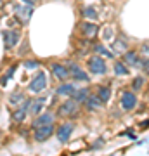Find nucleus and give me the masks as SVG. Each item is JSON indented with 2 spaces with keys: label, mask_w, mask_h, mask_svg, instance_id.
Listing matches in <instances>:
<instances>
[{
  "label": "nucleus",
  "mask_w": 149,
  "mask_h": 156,
  "mask_svg": "<svg viewBox=\"0 0 149 156\" xmlns=\"http://www.w3.org/2000/svg\"><path fill=\"white\" fill-rule=\"evenodd\" d=\"M23 2H24V4H30V5H33L35 2H38V0H23Z\"/></svg>",
  "instance_id": "obj_29"
},
{
  "label": "nucleus",
  "mask_w": 149,
  "mask_h": 156,
  "mask_svg": "<svg viewBox=\"0 0 149 156\" xmlns=\"http://www.w3.org/2000/svg\"><path fill=\"white\" fill-rule=\"evenodd\" d=\"M5 83H7V76L4 75V76H2V80H0V85H5Z\"/></svg>",
  "instance_id": "obj_28"
},
{
  "label": "nucleus",
  "mask_w": 149,
  "mask_h": 156,
  "mask_svg": "<svg viewBox=\"0 0 149 156\" xmlns=\"http://www.w3.org/2000/svg\"><path fill=\"white\" fill-rule=\"evenodd\" d=\"M88 95H90V90H88V89H78V90L73 92L71 99H75L78 104H82V102H85V99H87Z\"/></svg>",
  "instance_id": "obj_17"
},
{
  "label": "nucleus",
  "mask_w": 149,
  "mask_h": 156,
  "mask_svg": "<svg viewBox=\"0 0 149 156\" xmlns=\"http://www.w3.org/2000/svg\"><path fill=\"white\" fill-rule=\"evenodd\" d=\"M142 83H144V78H140V76H137L135 80H133V90H139L140 87H142Z\"/></svg>",
  "instance_id": "obj_24"
},
{
  "label": "nucleus",
  "mask_w": 149,
  "mask_h": 156,
  "mask_svg": "<svg viewBox=\"0 0 149 156\" xmlns=\"http://www.w3.org/2000/svg\"><path fill=\"white\" fill-rule=\"evenodd\" d=\"M78 108H80V104H78L75 99L69 97V99L64 101L61 106L57 108V115H59L61 118H71L78 113Z\"/></svg>",
  "instance_id": "obj_1"
},
{
  "label": "nucleus",
  "mask_w": 149,
  "mask_h": 156,
  "mask_svg": "<svg viewBox=\"0 0 149 156\" xmlns=\"http://www.w3.org/2000/svg\"><path fill=\"white\" fill-rule=\"evenodd\" d=\"M140 54H142L144 57H147V59H149V42H146V44L140 47Z\"/></svg>",
  "instance_id": "obj_25"
},
{
  "label": "nucleus",
  "mask_w": 149,
  "mask_h": 156,
  "mask_svg": "<svg viewBox=\"0 0 149 156\" xmlns=\"http://www.w3.org/2000/svg\"><path fill=\"white\" fill-rule=\"evenodd\" d=\"M52 73H54L55 78H57V80H61V82H66L68 78H69L68 66H64V64H59V62H54V64H52Z\"/></svg>",
  "instance_id": "obj_11"
},
{
  "label": "nucleus",
  "mask_w": 149,
  "mask_h": 156,
  "mask_svg": "<svg viewBox=\"0 0 149 156\" xmlns=\"http://www.w3.org/2000/svg\"><path fill=\"white\" fill-rule=\"evenodd\" d=\"M31 14H33V5H30V4H24V5H17L16 7V17H17V21L21 23V24H28Z\"/></svg>",
  "instance_id": "obj_4"
},
{
  "label": "nucleus",
  "mask_w": 149,
  "mask_h": 156,
  "mask_svg": "<svg viewBox=\"0 0 149 156\" xmlns=\"http://www.w3.org/2000/svg\"><path fill=\"white\" fill-rule=\"evenodd\" d=\"M24 101H26V97H24V94H23L21 90H14V92L9 95V102H11L12 106H21Z\"/></svg>",
  "instance_id": "obj_15"
},
{
  "label": "nucleus",
  "mask_w": 149,
  "mask_h": 156,
  "mask_svg": "<svg viewBox=\"0 0 149 156\" xmlns=\"http://www.w3.org/2000/svg\"><path fill=\"white\" fill-rule=\"evenodd\" d=\"M140 66H142V68H144V71H146V73L149 75V59H146V61H142V62H140Z\"/></svg>",
  "instance_id": "obj_26"
},
{
  "label": "nucleus",
  "mask_w": 149,
  "mask_h": 156,
  "mask_svg": "<svg viewBox=\"0 0 149 156\" xmlns=\"http://www.w3.org/2000/svg\"><path fill=\"white\" fill-rule=\"evenodd\" d=\"M111 49L115 50L116 54H125V52H127V49H128V45H127V42H125L123 38H118V40H115V42H113Z\"/></svg>",
  "instance_id": "obj_18"
},
{
  "label": "nucleus",
  "mask_w": 149,
  "mask_h": 156,
  "mask_svg": "<svg viewBox=\"0 0 149 156\" xmlns=\"http://www.w3.org/2000/svg\"><path fill=\"white\" fill-rule=\"evenodd\" d=\"M95 95H97V97L101 99V102L104 104V102H108V101L111 99V89H109V87H106V85H99Z\"/></svg>",
  "instance_id": "obj_14"
},
{
  "label": "nucleus",
  "mask_w": 149,
  "mask_h": 156,
  "mask_svg": "<svg viewBox=\"0 0 149 156\" xmlns=\"http://www.w3.org/2000/svg\"><path fill=\"white\" fill-rule=\"evenodd\" d=\"M88 69L92 75H104L108 71V66H106V61L101 56H92L88 57Z\"/></svg>",
  "instance_id": "obj_2"
},
{
  "label": "nucleus",
  "mask_w": 149,
  "mask_h": 156,
  "mask_svg": "<svg viewBox=\"0 0 149 156\" xmlns=\"http://www.w3.org/2000/svg\"><path fill=\"white\" fill-rule=\"evenodd\" d=\"M68 71H69V78H75L78 82H88L87 73L75 62H68Z\"/></svg>",
  "instance_id": "obj_9"
},
{
  "label": "nucleus",
  "mask_w": 149,
  "mask_h": 156,
  "mask_svg": "<svg viewBox=\"0 0 149 156\" xmlns=\"http://www.w3.org/2000/svg\"><path fill=\"white\" fill-rule=\"evenodd\" d=\"M125 62L127 64H130V66H140V57H139L137 52H133V50H130V52H125Z\"/></svg>",
  "instance_id": "obj_16"
},
{
  "label": "nucleus",
  "mask_w": 149,
  "mask_h": 156,
  "mask_svg": "<svg viewBox=\"0 0 149 156\" xmlns=\"http://www.w3.org/2000/svg\"><path fill=\"white\" fill-rule=\"evenodd\" d=\"M24 66L26 68H38V62L37 61H28V62H24Z\"/></svg>",
  "instance_id": "obj_27"
},
{
  "label": "nucleus",
  "mask_w": 149,
  "mask_h": 156,
  "mask_svg": "<svg viewBox=\"0 0 149 156\" xmlns=\"http://www.w3.org/2000/svg\"><path fill=\"white\" fill-rule=\"evenodd\" d=\"M52 120H54V115H52V113H44V115H40V116L33 122V128L50 125V123H52Z\"/></svg>",
  "instance_id": "obj_13"
},
{
  "label": "nucleus",
  "mask_w": 149,
  "mask_h": 156,
  "mask_svg": "<svg viewBox=\"0 0 149 156\" xmlns=\"http://www.w3.org/2000/svg\"><path fill=\"white\" fill-rule=\"evenodd\" d=\"M0 5H2V2H0Z\"/></svg>",
  "instance_id": "obj_31"
},
{
  "label": "nucleus",
  "mask_w": 149,
  "mask_h": 156,
  "mask_svg": "<svg viewBox=\"0 0 149 156\" xmlns=\"http://www.w3.org/2000/svg\"><path fill=\"white\" fill-rule=\"evenodd\" d=\"M47 87V76H45L44 71H38L37 75H35L33 78H31V82H30V85H28V89H30V92H42V90Z\"/></svg>",
  "instance_id": "obj_3"
},
{
  "label": "nucleus",
  "mask_w": 149,
  "mask_h": 156,
  "mask_svg": "<svg viewBox=\"0 0 149 156\" xmlns=\"http://www.w3.org/2000/svg\"><path fill=\"white\" fill-rule=\"evenodd\" d=\"M137 106V97L133 92H123L122 94V108L125 111H130Z\"/></svg>",
  "instance_id": "obj_10"
},
{
  "label": "nucleus",
  "mask_w": 149,
  "mask_h": 156,
  "mask_svg": "<svg viewBox=\"0 0 149 156\" xmlns=\"http://www.w3.org/2000/svg\"><path fill=\"white\" fill-rule=\"evenodd\" d=\"M80 30H82V35L85 37V38H88V40L95 38V37H97V33H99V26H97L95 23H92V21L82 23Z\"/></svg>",
  "instance_id": "obj_7"
},
{
  "label": "nucleus",
  "mask_w": 149,
  "mask_h": 156,
  "mask_svg": "<svg viewBox=\"0 0 149 156\" xmlns=\"http://www.w3.org/2000/svg\"><path fill=\"white\" fill-rule=\"evenodd\" d=\"M52 134H54V125L50 123V125H45V127L35 128L33 137H35V140H37V142H44V140H47Z\"/></svg>",
  "instance_id": "obj_8"
},
{
  "label": "nucleus",
  "mask_w": 149,
  "mask_h": 156,
  "mask_svg": "<svg viewBox=\"0 0 149 156\" xmlns=\"http://www.w3.org/2000/svg\"><path fill=\"white\" fill-rule=\"evenodd\" d=\"M94 50H97L99 54H102V56H106V57H113V52H109V50L106 49V47H102V45H94Z\"/></svg>",
  "instance_id": "obj_23"
},
{
  "label": "nucleus",
  "mask_w": 149,
  "mask_h": 156,
  "mask_svg": "<svg viewBox=\"0 0 149 156\" xmlns=\"http://www.w3.org/2000/svg\"><path fill=\"white\" fill-rule=\"evenodd\" d=\"M85 104H87L88 109H97V108L102 106V102H101V99L97 97V95H88L87 99H85Z\"/></svg>",
  "instance_id": "obj_19"
},
{
  "label": "nucleus",
  "mask_w": 149,
  "mask_h": 156,
  "mask_svg": "<svg viewBox=\"0 0 149 156\" xmlns=\"http://www.w3.org/2000/svg\"><path fill=\"white\" fill-rule=\"evenodd\" d=\"M2 35H4V47L5 49H12L21 38L19 31H16V30H5V31H2Z\"/></svg>",
  "instance_id": "obj_6"
},
{
  "label": "nucleus",
  "mask_w": 149,
  "mask_h": 156,
  "mask_svg": "<svg viewBox=\"0 0 149 156\" xmlns=\"http://www.w3.org/2000/svg\"><path fill=\"white\" fill-rule=\"evenodd\" d=\"M75 85H71V83H62L59 89H57V94L59 95H68V97H71L73 95V92H75Z\"/></svg>",
  "instance_id": "obj_20"
},
{
  "label": "nucleus",
  "mask_w": 149,
  "mask_h": 156,
  "mask_svg": "<svg viewBox=\"0 0 149 156\" xmlns=\"http://www.w3.org/2000/svg\"><path fill=\"white\" fill-rule=\"evenodd\" d=\"M115 73L116 75H123V76H125V75H128V68L125 66V62H116L115 64Z\"/></svg>",
  "instance_id": "obj_21"
},
{
  "label": "nucleus",
  "mask_w": 149,
  "mask_h": 156,
  "mask_svg": "<svg viewBox=\"0 0 149 156\" xmlns=\"http://www.w3.org/2000/svg\"><path fill=\"white\" fill-rule=\"evenodd\" d=\"M146 127H149V122H142V123H140V128H146Z\"/></svg>",
  "instance_id": "obj_30"
},
{
  "label": "nucleus",
  "mask_w": 149,
  "mask_h": 156,
  "mask_svg": "<svg viewBox=\"0 0 149 156\" xmlns=\"http://www.w3.org/2000/svg\"><path fill=\"white\" fill-rule=\"evenodd\" d=\"M83 16L88 17V19H97V12H95L94 7H85L83 9Z\"/></svg>",
  "instance_id": "obj_22"
},
{
  "label": "nucleus",
  "mask_w": 149,
  "mask_h": 156,
  "mask_svg": "<svg viewBox=\"0 0 149 156\" xmlns=\"http://www.w3.org/2000/svg\"><path fill=\"white\" fill-rule=\"evenodd\" d=\"M73 128H75L73 123H62V125H59L57 130L54 132L57 140H59V142H68L69 137H71V134H73Z\"/></svg>",
  "instance_id": "obj_5"
},
{
  "label": "nucleus",
  "mask_w": 149,
  "mask_h": 156,
  "mask_svg": "<svg viewBox=\"0 0 149 156\" xmlns=\"http://www.w3.org/2000/svg\"><path fill=\"white\" fill-rule=\"evenodd\" d=\"M45 106V99L44 97H38V99H31V102H30V109L28 111L31 113V115H38V113H42V109H44Z\"/></svg>",
  "instance_id": "obj_12"
}]
</instances>
